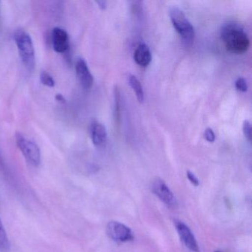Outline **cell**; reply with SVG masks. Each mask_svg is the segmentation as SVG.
Instances as JSON below:
<instances>
[{"instance_id": "obj_1", "label": "cell", "mask_w": 252, "mask_h": 252, "mask_svg": "<svg viewBox=\"0 0 252 252\" xmlns=\"http://www.w3.org/2000/svg\"><path fill=\"white\" fill-rule=\"evenodd\" d=\"M221 37L230 52L240 54L246 52L250 46L249 36L240 25L229 23L221 29Z\"/></svg>"}, {"instance_id": "obj_2", "label": "cell", "mask_w": 252, "mask_h": 252, "mask_svg": "<svg viewBox=\"0 0 252 252\" xmlns=\"http://www.w3.org/2000/svg\"><path fill=\"white\" fill-rule=\"evenodd\" d=\"M13 37L23 65L28 71L33 72L36 67V54L32 36L26 31L17 29Z\"/></svg>"}, {"instance_id": "obj_3", "label": "cell", "mask_w": 252, "mask_h": 252, "mask_svg": "<svg viewBox=\"0 0 252 252\" xmlns=\"http://www.w3.org/2000/svg\"><path fill=\"white\" fill-rule=\"evenodd\" d=\"M169 17L175 30L178 32L186 45H192L194 42V30L188 19L182 11L177 6L169 8Z\"/></svg>"}, {"instance_id": "obj_4", "label": "cell", "mask_w": 252, "mask_h": 252, "mask_svg": "<svg viewBox=\"0 0 252 252\" xmlns=\"http://www.w3.org/2000/svg\"><path fill=\"white\" fill-rule=\"evenodd\" d=\"M15 141L17 147L29 163L35 167L39 166L41 163V151L38 144L20 132L16 133Z\"/></svg>"}, {"instance_id": "obj_5", "label": "cell", "mask_w": 252, "mask_h": 252, "mask_svg": "<svg viewBox=\"0 0 252 252\" xmlns=\"http://www.w3.org/2000/svg\"><path fill=\"white\" fill-rule=\"evenodd\" d=\"M107 235L119 243H126L133 240V234L129 227L118 221H110L107 226Z\"/></svg>"}, {"instance_id": "obj_6", "label": "cell", "mask_w": 252, "mask_h": 252, "mask_svg": "<svg viewBox=\"0 0 252 252\" xmlns=\"http://www.w3.org/2000/svg\"><path fill=\"white\" fill-rule=\"evenodd\" d=\"M153 193L169 208H175L176 199L166 183L160 178H156L152 185Z\"/></svg>"}, {"instance_id": "obj_7", "label": "cell", "mask_w": 252, "mask_h": 252, "mask_svg": "<svg viewBox=\"0 0 252 252\" xmlns=\"http://www.w3.org/2000/svg\"><path fill=\"white\" fill-rule=\"evenodd\" d=\"M75 69L76 76L82 88L85 91L91 90L94 85V79L86 61L82 58L78 59Z\"/></svg>"}, {"instance_id": "obj_8", "label": "cell", "mask_w": 252, "mask_h": 252, "mask_svg": "<svg viewBox=\"0 0 252 252\" xmlns=\"http://www.w3.org/2000/svg\"><path fill=\"white\" fill-rule=\"evenodd\" d=\"M52 45L55 52L64 54L70 48V38L64 29L56 27L52 31Z\"/></svg>"}, {"instance_id": "obj_9", "label": "cell", "mask_w": 252, "mask_h": 252, "mask_svg": "<svg viewBox=\"0 0 252 252\" xmlns=\"http://www.w3.org/2000/svg\"><path fill=\"white\" fill-rule=\"evenodd\" d=\"M175 227L178 235L186 247L193 252H199L198 244L190 228L181 221H175Z\"/></svg>"}, {"instance_id": "obj_10", "label": "cell", "mask_w": 252, "mask_h": 252, "mask_svg": "<svg viewBox=\"0 0 252 252\" xmlns=\"http://www.w3.org/2000/svg\"><path fill=\"white\" fill-rule=\"evenodd\" d=\"M89 133L91 141L95 147H101L107 141V129L102 124L97 121L91 122L89 127Z\"/></svg>"}, {"instance_id": "obj_11", "label": "cell", "mask_w": 252, "mask_h": 252, "mask_svg": "<svg viewBox=\"0 0 252 252\" xmlns=\"http://www.w3.org/2000/svg\"><path fill=\"white\" fill-rule=\"evenodd\" d=\"M134 60L138 65L147 67L152 61V54L148 45L144 43L138 45L134 53Z\"/></svg>"}, {"instance_id": "obj_12", "label": "cell", "mask_w": 252, "mask_h": 252, "mask_svg": "<svg viewBox=\"0 0 252 252\" xmlns=\"http://www.w3.org/2000/svg\"><path fill=\"white\" fill-rule=\"evenodd\" d=\"M128 80H129V84L131 88L135 91V95H136L138 101L142 103L144 100V94L141 82L133 75H129Z\"/></svg>"}, {"instance_id": "obj_13", "label": "cell", "mask_w": 252, "mask_h": 252, "mask_svg": "<svg viewBox=\"0 0 252 252\" xmlns=\"http://www.w3.org/2000/svg\"><path fill=\"white\" fill-rule=\"evenodd\" d=\"M39 79H40L41 83L45 86L48 87V88H52L55 86L56 82L54 77L47 71L41 72Z\"/></svg>"}, {"instance_id": "obj_14", "label": "cell", "mask_w": 252, "mask_h": 252, "mask_svg": "<svg viewBox=\"0 0 252 252\" xmlns=\"http://www.w3.org/2000/svg\"><path fill=\"white\" fill-rule=\"evenodd\" d=\"M8 246H9V240L2 220L0 219V248L7 249Z\"/></svg>"}, {"instance_id": "obj_15", "label": "cell", "mask_w": 252, "mask_h": 252, "mask_svg": "<svg viewBox=\"0 0 252 252\" xmlns=\"http://www.w3.org/2000/svg\"><path fill=\"white\" fill-rule=\"evenodd\" d=\"M115 116L116 119L119 120L120 118V92L119 88L115 89Z\"/></svg>"}, {"instance_id": "obj_16", "label": "cell", "mask_w": 252, "mask_h": 252, "mask_svg": "<svg viewBox=\"0 0 252 252\" xmlns=\"http://www.w3.org/2000/svg\"><path fill=\"white\" fill-rule=\"evenodd\" d=\"M243 131L246 138L249 141H252V125L249 121L246 120L243 122Z\"/></svg>"}, {"instance_id": "obj_17", "label": "cell", "mask_w": 252, "mask_h": 252, "mask_svg": "<svg viewBox=\"0 0 252 252\" xmlns=\"http://www.w3.org/2000/svg\"><path fill=\"white\" fill-rule=\"evenodd\" d=\"M235 87L238 91L241 92H246L248 91V85L246 79L243 78H239L235 82Z\"/></svg>"}, {"instance_id": "obj_18", "label": "cell", "mask_w": 252, "mask_h": 252, "mask_svg": "<svg viewBox=\"0 0 252 252\" xmlns=\"http://www.w3.org/2000/svg\"><path fill=\"white\" fill-rule=\"evenodd\" d=\"M204 138L209 142H214L215 141V132L211 128H207L204 132Z\"/></svg>"}, {"instance_id": "obj_19", "label": "cell", "mask_w": 252, "mask_h": 252, "mask_svg": "<svg viewBox=\"0 0 252 252\" xmlns=\"http://www.w3.org/2000/svg\"><path fill=\"white\" fill-rule=\"evenodd\" d=\"M187 174V178H188V179L189 180L190 182H191L193 185L198 186L199 181L198 179H197V177H196L195 175L192 173V172H190V171H188Z\"/></svg>"}, {"instance_id": "obj_20", "label": "cell", "mask_w": 252, "mask_h": 252, "mask_svg": "<svg viewBox=\"0 0 252 252\" xmlns=\"http://www.w3.org/2000/svg\"><path fill=\"white\" fill-rule=\"evenodd\" d=\"M56 100H57L59 103H60V104H65L66 103L65 98H64V95H62V94H57V95H56Z\"/></svg>"}, {"instance_id": "obj_21", "label": "cell", "mask_w": 252, "mask_h": 252, "mask_svg": "<svg viewBox=\"0 0 252 252\" xmlns=\"http://www.w3.org/2000/svg\"><path fill=\"white\" fill-rule=\"evenodd\" d=\"M95 2L98 4V7L101 9H104L106 8V5H107V2L105 1H96Z\"/></svg>"}, {"instance_id": "obj_22", "label": "cell", "mask_w": 252, "mask_h": 252, "mask_svg": "<svg viewBox=\"0 0 252 252\" xmlns=\"http://www.w3.org/2000/svg\"></svg>"}]
</instances>
